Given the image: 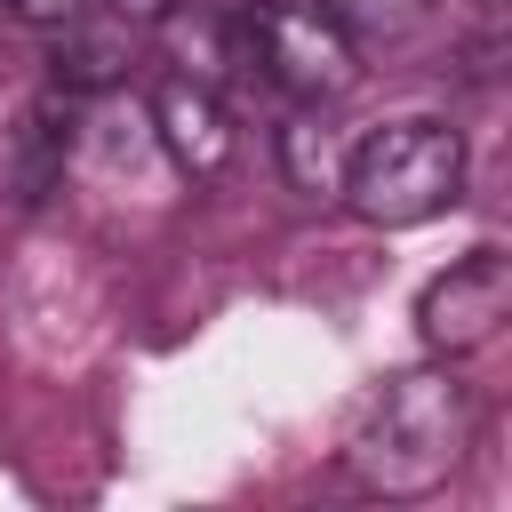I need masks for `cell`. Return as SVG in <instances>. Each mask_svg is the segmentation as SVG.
Returning a JSON list of instances; mask_svg holds the SVG:
<instances>
[{"label":"cell","instance_id":"277c9868","mask_svg":"<svg viewBox=\"0 0 512 512\" xmlns=\"http://www.w3.org/2000/svg\"><path fill=\"white\" fill-rule=\"evenodd\" d=\"M504 320H512V256H504V248L456 256V264L416 296V328H424V344H432L440 360L480 352Z\"/></svg>","mask_w":512,"mask_h":512},{"label":"cell","instance_id":"30bf717a","mask_svg":"<svg viewBox=\"0 0 512 512\" xmlns=\"http://www.w3.org/2000/svg\"><path fill=\"white\" fill-rule=\"evenodd\" d=\"M480 8H504V0H480Z\"/></svg>","mask_w":512,"mask_h":512},{"label":"cell","instance_id":"9c48e42d","mask_svg":"<svg viewBox=\"0 0 512 512\" xmlns=\"http://www.w3.org/2000/svg\"><path fill=\"white\" fill-rule=\"evenodd\" d=\"M24 24H40V32H56V24H72V16H88V0H8Z\"/></svg>","mask_w":512,"mask_h":512},{"label":"cell","instance_id":"3957f363","mask_svg":"<svg viewBox=\"0 0 512 512\" xmlns=\"http://www.w3.org/2000/svg\"><path fill=\"white\" fill-rule=\"evenodd\" d=\"M240 48H248V72L264 88H280L288 104H336L360 80V56H352V40L336 32L328 8L240 0Z\"/></svg>","mask_w":512,"mask_h":512},{"label":"cell","instance_id":"6da1fadb","mask_svg":"<svg viewBox=\"0 0 512 512\" xmlns=\"http://www.w3.org/2000/svg\"><path fill=\"white\" fill-rule=\"evenodd\" d=\"M472 448V384L456 368H392L344 440V472L368 496H432Z\"/></svg>","mask_w":512,"mask_h":512},{"label":"cell","instance_id":"8992f818","mask_svg":"<svg viewBox=\"0 0 512 512\" xmlns=\"http://www.w3.org/2000/svg\"><path fill=\"white\" fill-rule=\"evenodd\" d=\"M56 168H64V128H56V96H48V104H32V112L16 120V136H8V192H16V208H32V200L56 184Z\"/></svg>","mask_w":512,"mask_h":512},{"label":"cell","instance_id":"ba28073f","mask_svg":"<svg viewBox=\"0 0 512 512\" xmlns=\"http://www.w3.org/2000/svg\"><path fill=\"white\" fill-rule=\"evenodd\" d=\"M336 16V32L360 48V40H408L416 24H432L448 0H320Z\"/></svg>","mask_w":512,"mask_h":512},{"label":"cell","instance_id":"7a4b0ae2","mask_svg":"<svg viewBox=\"0 0 512 512\" xmlns=\"http://www.w3.org/2000/svg\"><path fill=\"white\" fill-rule=\"evenodd\" d=\"M344 208L400 232V224H432L440 208H456L464 192V136L448 120H384L360 144H344V176H336Z\"/></svg>","mask_w":512,"mask_h":512},{"label":"cell","instance_id":"5b68a950","mask_svg":"<svg viewBox=\"0 0 512 512\" xmlns=\"http://www.w3.org/2000/svg\"><path fill=\"white\" fill-rule=\"evenodd\" d=\"M144 120H152L160 152H168L184 176H224V168H232V144H240V136H232V112H224V96H216L208 80L168 72V80L152 88Z\"/></svg>","mask_w":512,"mask_h":512},{"label":"cell","instance_id":"52a82bcc","mask_svg":"<svg viewBox=\"0 0 512 512\" xmlns=\"http://www.w3.org/2000/svg\"><path fill=\"white\" fill-rule=\"evenodd\" d=\"M280 160H288V184L296 192H336V176H344V144H336V128L320 120V104H296L288 120H280Z\"/></svg>","mask_w":512,"mask_h":512}]
</instances>
